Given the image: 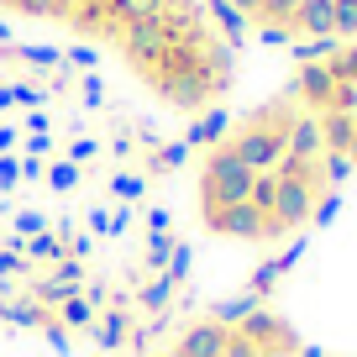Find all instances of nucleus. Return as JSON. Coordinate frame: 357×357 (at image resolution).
I'll list each match as a JSON object with an SVG mask.
<instances>
[{"label":"nucleus","mask_w":357,"mask_h":357,"mask_svg":"<svg viewBox=\"0 0 357 357\" xmlns=\"http://www.w3.org/2000/svg\"><path fill=\"white\" fill-rule=\"evenodd\" d=\"M305 357H357V352H342V347H315L310 342V352H305Z\"/></svg>","instance_id":"6"},{"label":"nucleus","mask_w":357,"mask_h":357,"mask_svg":"<svg viewBox=\"0 0 357 357\" xmlns=\"http://www.w3.org/2000/svg\"><path fill=\"white\" fill-rule=\"evenodd\" d=\"M347 184L300 100L268 84L195 126L178 168V215L215 268L273 273L331 226Z\"/></svg>","instance_id":"1"},{"label":"nucleus","mask_w":357,"mask_h":357,"mask_svg":"<svg viewBox=\"0 0 357 357\" xmlns=\"http://www.w3.org/2000/svg\"><path fill=\"white\" fill-rule=\"evenodd\" d=\"M279 84L315 121V132L326 137L347 178H357V37L289 53V68L279 74Z\"/></svg>","instance_id":"4"},{"label":"nucleus","mask_w":357,"mask_h":357,"mask_svg":"<svg viewBox=\"0 0 357 357\" xmlns=\"http://www.w3.org/2000/svg\"><path fill=\"white\" fill-rule=\"evenodd\" d=\"M211 6L236 26L242 43L284 47V53L357 37V0H211Z\"/></svg>","instance_id":"5"},{"label":"nucleus","mask_w":357,"mask_h":357,"mask_svg":"<svg viewBox=\"0 0 357 357\" xmlns=\"http://www.w3.org/2000/svg\"><path fill=\"white\" fill-rule=\"evenodd\" d=\"M0 16L100 58L178 126L211 121L242 95V37L211 0H0Z\"/></svg>","instance_id":"2"},{"label":"nucleus","mask_w":357,"mask_h":357,"mask_svg":"<svg viewBox=\"0 0 357 357\" xmlns=\"http://www.w3.org/2000/svg\"><path fill=\"white\" fill-rule=\"evenodd\" d=\"M0 357H6V352H0Z\"/></svg>","instance_id":"7"},{"label":"nucleus","mask_w":357,"mask_h":357,"mask_svg":"<svg viewBox=\"0 0 357 357\" xmlns=\"http://www.w3.org/2000/svg\"><path fill=\"white\" fill-rule=\"evenodd\" d=\"M305 352H310V336H305L300 315L273 289L242 284V289L190 305L132 357H305Z\"/></svg>","instance_id":"3"}]
</instances>
